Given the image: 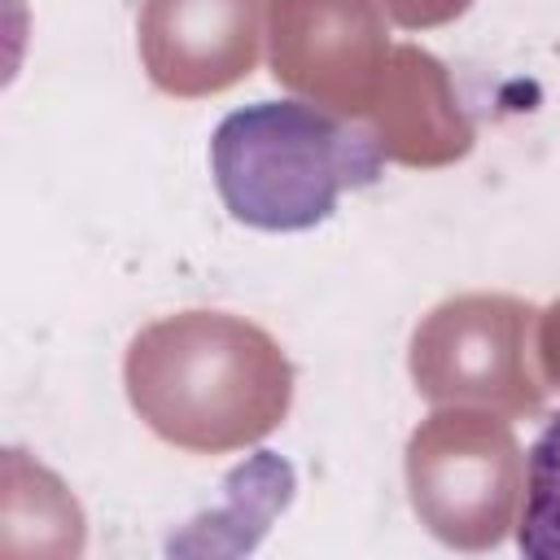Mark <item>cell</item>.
<instances>
[{
    "label": "cell",
    "mask_w": 560,
    "mask_h": 560,
    "mask_svg": "<svg viewBox=\"0 0 560 560\" xmlns=\"http://www.w3.org/2000/svg\"><path fill=\"white\" fill-rule=\"evenodd\" d=\"M127 398L171 446L223 455L267 438L293 398L284 350L249 319L223 311H179L127 350Z\"/></svg>",
    "instance_id": "6da1fadb"
},
{
    "label": "cell",
    "mask_w": 560,
    "mask_h": 560,
    "mask_svg": "<svg viewBox=\"0 0 560 560\" xmlns=\"http://www.w3.org/2000/svg\"><path fill=\"white\" fill-rule=\"evenodd\" d=\"M385 149L376 131L306 101L232 109L210 140L214 188L236 223L302 232L332 214L346 188L376 184Z\"/></svg>",
    "instance_id": "7a4b0ae2"
},
{
    "label": "cell",
    "mask_w": 560,
    "mask_h": 560,
    "mask_svg": "<svg viewBox=\"0 0 560 560\" xmlns=\"http://www.w3.org/2000/svg\"><path fill=\"white\" fill-rule=\"evenodd\" d=\"M407 486L420 521L455 547H490L516 521L525 490L508 420L486 411H438L407 442Z\"/></svg>",
    "instance_id": "3957f363"
},
{
    "label": "cell",
    "mask_w": 560,
    "mask_h": 560,
    "mask_svg": "<svg viewBox=\"0 0 560 560\" xmlns=\"http://www.w3.org/2000/svg\"><path fill=\"white\" fill-rule=\"evenodd\" d=\"M534 306L508 293H464L424 315L411 337L416 389L433 402H486L534 416L547 398L529 368Z\"/></svg>",
    "instance_id": "277c9868"
},
{
    "label": "cell",
    "mask_w": 560,
    "mask_h": 560,
    "mask_svg": "<svg viewBox=\"0 0 560 560\" xmlns=\"http://www.w3.org/2000/svg\"><path fill=\"white\" fill-rule=\"evenodd\" d=\"M389 52L376 0H271V74L324 109L368 118Z\"/></svg>",
    "instance_id": "5b68a950"
},
{
    "label": "cell",
    "mask_w": 560,
    "mask_h": 560,
    "mask_svg": "<svg viewBox=\"0 0 560 560\" xmlns=\"http://www.w3.org/2000/svg\"><path fill=\"white\" fill-rule=\"evenodd\" d=\"M271 0H144L140 61L166 96H210L241 83L262 48Z\"/></svg>",
    "instance_id": "8992f818"
},
{
    "label": "cell",
    "mask_w": 560,
    "mask_h": 560,
    "mask_svg": "<svg viewBox=\"0 0 560 560\" xmlns=\"http://www.w3.org/2000/svg\"><path fill=\"white\" fill-rule=\"evenodd\" d=\"M385 158L407 166H442L472 149V122L464 118L446 70L420 48H394L381 96L368 114Z\"/></svg>",
    "instance_id": "52a82bcc"
},
{
    "label": "cell",
    "mask_w": 560,
    "mask_h": 560,
    "mask_svg": "<svg viewBox=\"0 0 560 560\" xmlns=\"http://www.w3.org/2000/svg\"><path fill=\"white\" fill-rule=\"evenodd\" d=\"M516 542L525 556L560 560V416L547 420V429L538 433V442L529 451Z\"/></svg>",
    "instance_id": "ba28073f"
},
{
    "label": "cell",
    "mask_w": 560,
    "mask_h": 560,
    "mask_svg": "<svg viewBox=\"0 0 560 560\" xmlns=\"http://www.w3.org/2000/svg\"><path fill=\"white\" fill-rule=\"evenodd\" d=\"M398 26L420 31V26H442L468 9V0H376Z\"/></svg>",
    "instance_id": "9c48e42d"
},
{
    "label": "cell",
    "mask_w": 560,
    "mask_h": 560,
    "mask_svg": "<svg viewBox=\"0 0 560 560\" xmlns=\"http://www.w3.org/2000/svg\"><path fill=\"white\" fill-rule=\"evenodd\" d=\"M538 359H542V381L560 385V302L538 324Z\"/></svg>",
    "instance_id": "30bf717a"
}]
</instances>
